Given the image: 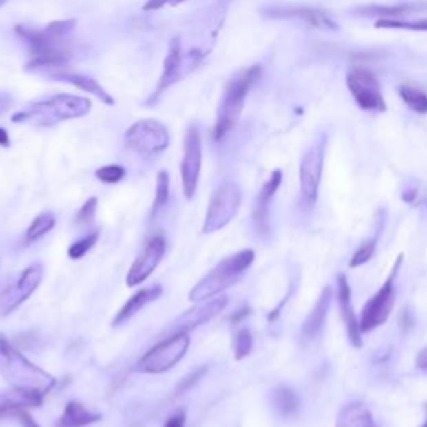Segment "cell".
<instances>
[{"mask_svg": "<svg viewBox=\"0 0 427 427\" xmlns=\"http://www.w3.org/2000/svg\"><path fill=\"white\" fill-rule=\"evenodd\" d=\"M251 312H252V311H251V307H242V309H239V311L236 312L234 315H232L231 320H232V322H234V324L240 322V320H242V319L249 317V315H251Z\"/></svg>", "mask_w": 427, "mask_h": 427, "instance_id": "cell-41", "label": "cell"}, {"mask_svg": "<svg viewBox=\"0 0 427 427\" xmlns=\"http://www.w3.org/2000/svg\"><path fill=\"white\" fill-rule=\"evenodd\" d=\"M280 184H282V172L274 171L271 179L262 185L259 196H257L252 219H254L256 232L259 236H266L269 232V205H271L272 199H274L275 192L279 191Z\"/></svg>", "mask_w": 427, "mask_h": 427, "instance_id": "cell-18", "label": "cell"}, {"mask_svg": "<svg viewBox=\"0 0 427 427\" xmlns=\"http://www.w3.org/2000/svg\"><path fill=\"white\" fill-rule=\"evenodd\" d=\"M416 364H417V367H419V369L427 371V349H422L421 353H419Z\"/></svg>", "mask_w": 427, "mask_h": 427, "instance_id": "cell-42", "label": "cell"}, {"mask_svg": "<svg viewBox=\"0 0 427 427\" xmlns=\"http://www.w3.org/2000/svg\"><path fill=\"white\" fill-rule=\"evenodd\" d=\"M0 145H2V147H9L10 145L9 134H7L6 129H0Z\"/></svg>", "mask_w": 427, "mask_h": 427, "instance_id": "cell-43", "label": "cell"}, {"mask_svg": "<svg viewBox=\"0 0 427 427\" xmlns=\"http://www.w3.org/2000/svg\"><path fill=\"white\" fill-rule=\"evenodd\" d=\"M14 417L17 419L19 424H21L22 427H41V426L37 424V422H35V419L30 416L29 413H27L25 407H21V409L15 410Z\"/></svg>", "mask_w": 427, "mask_h": 427, "instance_id": "cell-39", "label": "cell"}, {"mask_svg": "<svg viewBox=\"0 0 427 427\" xmlns=\"http://www.w3.org/2000/svg\"><path fill=\"white\" fill-rule=\"evenodd\" d=\"M97 197H90L87 202L82 205L81 211H79L77 217H75V222H77L79 225H84V224H89L90 220L94 219V216H96L97 212Z\"/></svg>", "mask_w": 427, "mask_h": 427, "instance_id": "cell-37", "label": "cell"}, {"mask_svg": "<svg viewBox=\"0 0 427 427\" xmlns=\"http://www.w3.org/2000/svg\"><path fill=\"white\" fill-rule=\"evenodd\" d=\"M374 252H375V239L367 240V242H364L362 246L359 247L357 251H355V254L353 256V259H351L349 266L353 267V269L364 266V264H367L371 259H373Z\"/></svg>", "mask_w": 427, "mask_h": 427, "instance_id": "cell-35", "label": "cell"}, {"mask_svg": "<svg viewBox=\"0 0 427 427\" xmlns=\"http://www.w3.org/2000/svg\"><path fill=\"white\" fill-rule=\"evenodd\" d=\"M0 374L15 393L27 395L35 407L42 404L43 397L57 384V379L52 374L29 361L21 351L12 346L2 332H0Z\"/></svg>", "mask_w": 427, "mask_h": 427, "instance_id": "cell-2", "label": "cell"}, {"mask_svg": "<svg viewBox=\"0 0 427 427\" xmlns=\"http://www.w3.org/2000/svg\"><path fill=\"white\" fill-rule=\"evenodd\" d=\"M207 371H209V367L207 366H202V367H199V369L194 371V373H191L189 375H185V377L182 379L179 384H177L176 390H174V394L182 395V394L187 393V390H191L192 387L196 386L197 382H199L205 374H207Z\"/></svg>", "mask_w": 427, "mask_h": 427, "instance_id": "cell-36", "label": "cell"}, {"mask_svg": "<svg viewBox=\"0 0 427 427\" xmlns=\"http://www.w3.org/2000/svg\"><path fill=\"white\" fill-rule=\"evenodd\" d=\"M401 266H402V256H399L397 260H395L393 271H390L389 278H387L386 282L382 284V287L379 289L377 294L367 300V304L364 306L361 320H359L362 332L377 329L379 326H382V324L389 319L390 311H393L394 307V280Z\"/></svg>", "mask_w": 427, "mask_h": 427, "instance_id": "cell-10", "label": "cell"}, {"mask_svg": "<svg viewBox=\"0 0 427 427\" xmlns=\"http://www.w3.org/2000/svg\"><path fill=\"white\" fill-rule=\"evenodd\" d=\"M171 136L169 130L159 121L145 118L130 125L125 132V144L142 156H156L169 147Z\"/></svg>", "mask_w": 427, "mask_h": 427, "instance_id": "cell-9", "label": "cell"}, {"mask_svg": "<svg viewBox=\"0 0 427 427\" xmlns=\"http://www.w3.org/2000/svg\"><path fill=\"white\" fill-rule=\"evenodd\" d=\"M162 292L164 291H162L160 286L140 289V291L136 292V294H134L132 298H130L127 302L122 306V309L117 312V315L112 320V327H118L124 322H127L129 319H132L134 315H136L139 311L144 309L145 306H149V304H152L154 300L159 299L162 295Z\"/></svg>", "mask_w": 427, "mask_h": 427, "instance_id": "cell-22", "label": "cell"}, {"mask_svg": "<svg viewBox=\"0 0 427 427\" xmlns=\"http://www.w3.org/2000/svg\"><path fill=\"white\" fill-rule=\"evenodd\" d=\"M55 81L65 82V84L77 87V89L84 90V92H87V94H94V96L101 98L104 104L114 105V97L110 96V94L107 92L104 87L98 84L97 81H94L92 77H89V75L75 74V72H69V70H65V72L59 74L57 77H55Z\"/></svg>", "mask_w": 427, "mask_h": 427, "instance_id": "cell-25", "label": "cell"}, {"mask_svg": "<svg viewBox=\"0 0 427 427\" xmlns=\"http://www.w3.org/2000/svg\"><path fill=\"white\" fill-rule=\"evenodd\" d=\"M402 199L406 200V202H413L414 199H416V191H409V192H404L402 194Z\"/></svg>", "mask_w": 427, "mask_h": 427, "instance_id": "cell-44", "label": "cell"}, {"mask_svg": "<svg viewBox=\"0 0 427 427\" xmlns=\"http://www.w3.org/2000/svg\"><path fill=\"white\" fill-rule=\"evenodd\" d=\"M43 279V266L41 262L30 264L23 269L22 274L14 284L0 291V315L6 317L17 309L21 304L25 302L30 295L37 291Z\"/></svg>", "mask_w": 427, "mask_h": 427, "instance_id": "cell-11", "label": "cell"}, {"mask_svg": "<svg viewBox=\"0 0 427 427\" xmlns=\"http://www.w3.org/2000/svg\"><path fill=\"white\" fill-rule=\"evenodd\" d=\"M184 75H187V74H185L184 54H182L180 41H179V37H174L171 41V45H169L167 57H165V61H164V69H162L159 84H157L156 92H154L147 101V105L156 104L162 94H164L167 89H171L176 82H179Z\"/></svg>", "mask_w": 427, "mask_h": 427, "instance_id": "cell-16", "label": "cell"}, {"mask_svg": "<svg viewBox=\"0 0 427 427\" xmlns=\"http://www.w3.org/2000/svg\"><path fill=\"white\" fill-rule=\"evenodd\" d=\"M327 137L320 136L304 154L300 160V202L306 211H312L319 197V185L322 179L324 157H326Z\"/></svg>", "mask_w": 427, "mask_h": 427, "instance_id": "cell-7", "label": "cell"}, {"mask_svg": "<svg viewBox=\"0 0 427 427\" xmlns=\"http://www.w3.org/2000/svg\"><path fill=\"white\" fill-rule=\"evenodd\" d=\"M75 21H57L49 23L45 29H30L17 25L15 34L25 42L32 61L25 65L27 72H34L55 79L59 74L69 70L70 50L67 47Z\"/></svg>", "mask_w": 427, "mask_h": 427, "instance_id": "cell-1", "label": "cell"}, {"mask_svg": "<svg viewBox=\"0 0 427 427\" xmlns=\"http://www.w3.org/2000/svg\"><path fill=\"white\" fill-rule=\"evenodd\" d=\"M426 413H427V404H426ZM421 427H427V417H426V421H424V424H422Z\"/></svg>", "mask_w": 427, "mask_h": 427, "instance_id": "cell-46", "label": "cell"}, {"mask_svg": "<svg viewBox=\"0 0 427 427\" xmlns=\"http://www.w3.org/2000/svg\"><path fill=\"white\" fill-rule=\"evenodd\" d=\"M331 302H332V289L329 286L324 287V291L320 292V298L317 299V302H315L314 309L311 311V314L307 315V319L304 320L302 324V339L304 341H314L315 337L320 334V331H322L324 327V322H326L327 319V312H329V307H331Z\"/></svg>", "mask_w": 427, "mask_h": 427, "instance_id": "cell-21", "label": "cell"}, {"mask_svg": "<svg viewBox=\"0 0 427 427\" xmlns=\"http://www.w3.org/2000/svg\"><path fill=\"white\" fill-rule=\"evenodd\" d=\"M185 2V0H147L144 3V12H152V10H160L165 6H179V3Z\"/></svg>", "mask_w": 427, "mask_h": 427, "instance_id": "cell-38", "label": "cell"}, {"mask_svg": "<svg viewBox=\"0 0 427 427\" xmlns=\"http://www.w3.org/2000/svg\"><path fill=\"white\" fill-rule=\"evenodd\" d=\"M335 427H379L377 422L364 402H349L341 409Z\"/></svg>", "mask_w": 427, "mask_h": 427, "instance_id": "cell-23", "label": "cell"}, {"mask_svg": "<svg viewBox=\"0 0 427 427\" xmlns=\"http://www.w3.org/2000/svg\"><path fill=\"white\" fill-rule=\"evenodd\" d=\"M55 216L52 212H42L32 220V224L29 225L25 232L27 242H35V240L42 239L43 236L49 234L50 231L55 227Z\"/></svg>", "mask_w": 427, "mask_h": 427, "instance_id": "cell-27", "label": "cell"}, {"mask_svg": "<svg viewBox=\"0 0 427 427\" xmlns=\"http://www.w3.org/2000/svg\"><path fill=\"white\" fill-rule=\"evenodd\" d=\"M347 87L353 94L354 101L362 110L371 112H384L386 101L382 97L381 85L377 77L364 67H353L347 74Z\"/></svg>", "mask_w": 427, "mask_h": 427, "instance_id": "cell-12", "label": "cell"}, {"mask_svg": "<svg viewBox=\"0 0 427 427\" xmlns=\"http://www.w3.org/2000/svg\"><path fill=\"white\" fill-rule=\"evenodd\" d=\"M21 407H35L34 402L30 401L27 395L21 393H12V394H0V417L3 416H14V413Z\"/></svg>", "mask_w": 427, "mask_h": 427, "instance_id": "cell-28", "label": "cell"}, {"mask_svg": "<svg viewBox=\"0 0 427 427\" xmlns=\"http://www.w3.org/2000/svg\"><path fill=\"white\" fill-rule=\"evenodd\" d=\"M240 204H242V192H240L239 185L234 182H224L214 192L211 204H209L202 227L204 234H212V232L224 229L239 212Z\"/></svg>", "mask_w": 427, "mask_h": 427, "instance_id": "cell-8", "label": "cell"}, {"mask_svg": "<svg viewBox=\"0 0 427 427\" xmlns=\"http://www.w3.org/2000/svg\"><path fill=\"white\" fill-rule=\"evenodd\" d=\"M337 299H339V309L346 322L347 335H349L351 344L354 347H362V329L359 324L357 315L353 307V292H351L349 280L344 274H339L337 278Z\"/></svg>", "mask_w": 427, "mask_h": 427, "instance_id": "cell-17", "label": "cell"}, {"mask_svg": "<svg viewBox=\"0 0 427 427\" xmlns=\"http://www.w3.org/2000/svg\"><path fill=\"white\" fill-rule=\"evenodd\" d=\"M267 17L272 19H300L309 23L314 29L322 30H337L335 23L326 12L309 9V7H280V9H269Z\"/></svg>", "mask_w": 427, "mask_h": 427, "instance_id": "cell-19", "label": "cell"}, {"mask_svg": "<svg viewBox=\"0 0 427 427\" xmlns=\"http://www.w3.org/2000/svg\"><path fill=\"white\" fill-rule=\"evenodd\" d=\"M96 177L104 184H117L125 177V169L122 165L112 164V165H105V167H101L96 172Z\"/></svg>", "mask_w": 427, "mask_h": 427, "instance_id": "cell-34", "label": "cell"}, {"mask_svg": "<svg viewBox=\"0 0 427 427\" xmlns=\"http://www.w3.org/2000/svg\"><path fill=\"white\" fill-rule=\"evenodd\" d=\"M427 10V3L424 2H406L395 3V6H366L357 9L359 15L362 17H379L389 19V21H404L407 15H416Z\"/></svg>", "mask_w": 427, "mask_h": 427, "instance_id": "cell-20", "label": "cell"}, {"mask_svg": "<svg viewBox=\"0 0 427 427\" xmlns=\"http://www.w3.org/2000/svg\"><path fill=\"white\" fill-rule=\"evenodd\" d=\"M377 29H401V30H414V32H427V19L419 21H389V19H379L375 22Z\"/></svg>", "mask_w": 427, "mask_h": 427, "instance_id": "cell-31", "label": "cell"}, {"mask_svg": "<svg viewBox=\"0 0 427 427\" xmlns=\"http://www.w3.org/2000/svg\"><path fill=\"white\" fill-rule=\"evenodd\" d=\"M189 346H191V337L189 332L179 331L172 332L167 339L160 341L159 344L149 349L147 353L140 357L137 362V373L142 374H162L171 371L174 366H177L184 355L187 354Z\"/></svg>", "mask_w": 427, "mask_h": 427, "instance_id": "cell-6", "label": "cell"}, {"mask_svg": "<svg viewBox=\"0 0 427 427\" xmlns=\"http://www.w3.org/2000/svg\"><path fill=\"white\" fill-rule=\"evenodd\" d=\"M254 259L256 254L251 249L225 257L204 279H200L192 287V291L189 292V299L192 302H200V300H207L219 295L225 289L234 286L242 279L244 272L254 264Z\"/></svg>", "mask_w": 427, "mask_h": 427, "instance_id": "cell-5", "label": "cell"}, {"mask_svg": "<svg viewBox=\"0 0 427 427\" xmlns=\"http://www.w3.org/2000/svg\"><path fill=\"white\" fill-rule=\"evenodd\" d=\"M227 304L229 299L227 295L224 294H219L207 300H200L199 306H194L192 309L185 311L184 314L172 324V332H189L197 329L199 326H202V324L212 320L216 315H219L220 312L227 307Z\"/></svg>", "mask_w": 427, "mask_h": 427, "instance_id": "cell-15", "label": "cell"}, {"mask_svg": "<svg viewBox=\"0 0 427 427\" xmlns=\"http://www.w3.org/2000/svg\"><path fill=\"white\" fill-rule=\"evenodd\" d=\"M272 406L282 417H295L299 413V397L295 390L289 389L286 386H280L272 393Z\"/></svg>", "mask_w": 427, "mask_h": 427, "instance_id": "cell-26", "label": "cell"}, {"mask_svg": "<svg viewBox=\"0 0 427 427\" xmlns=\"http://www.w3.org/2000/svg\"><path fill=\"white\" fill-rule=\"evenodd\" d=\"M169 192H171V179H169V174L165 171H160L157 174V182H156V199H154L152 205L154 216L167 205Z\"/></svg>", "mask_w": 427, "mask_h": 427, "instance_id": "cell-30", "label": "cell"}, {"mask_svg": "<svg viewBox=\"0 0 427 427\" xmlns=\"http://www.w3.org/2000/svg\"><path fill=\"white\" fill-rule=\"evenodd\" d=\"M98 237H101V232L98 231L89 232V234L82 237V239L75 240L72 246L69 247V252H67V254H69V257L72 260L82 259V257H84L87 252H89L90 249H92L98 242Z\"/></svg>", "mask_w": 427, "mask_h": 427, "instance_id": "cell-32", "label": "cell"}, {"mask_svg": "<svg viewBox=\"0 0 427 427\" xmlns=\"http://www.w3.org/2000/svg\"><path fill=\"white\" fill-rule=\"evenodd\" d=\"M185 426V410H177L165 421L164 427H184Z\"/></svg>", "mask_w": 427, "mask_h": 427, "instance_id": "cell-40", "label": "cell"}, {"mask_svg": "<svg viewBox=\"0 0 427 427\" xmlns=\"http://www.w3.org/2000/svg\"><path fill=\"white\" fill-rule=\"evenodd\" d=\"M101 419L102 416L98 413H92L81 402L70 401L67 402L64 413L59 417L57 427H87L90 424H96Z\"/></svg>", "mask_w": 427, "mask_h": 427, "instance_id": "cell-24", "label": "cell"}, {"mask_svg": "<svg viewBox=\"0 0 427 427\" xmlns=\"http://www.w3.org/2000/svg\"><path fill=\"white\" fill-rule=\"evenodd\" d=\"M7 2H10V0H0V9H2V7H3V6H6V3H7Z\"/></svg>", "mask_w": 427, "mask_h": 427, "instance_id": "cell-45", "label": "cell"}, {"mask_svg": "<svg viewBox=\"0 0 427 427\" xmlns=\"http://www.w3.org/2000/svg\"><path fill=\"white\" fill-rule=\"evenodd\" d=\"M92 109V102L85 97L70 96V94H59V96L49 97L45 101L34 102L22 112L12 116L14 124H29L41 125V127H50L59 122L70 121V118L84 117Z\"/></svg>", "mask_w": 427, "mask_h": 427, "instance_id": "cell-3", "label": "cell"}, {"mask_svg": "<svg viewBox=\"0 0 427 427\" xmlns=\"http://www.w3.org/2000/svg\"><path fill=\"white\" fill-rule=\"evenodd\" d=\"M399 96L414 112L427 114V94L422 92V90L413 89V87H401Z\"/></svg>", "mask_w": 427, "mask_h": 427, "instance_id": "cell-29", "label": "cell"}, {"mask_svg": "<svg viewBox=\"0 0 427 427\" xmlns=\"http://www.w3.org/2000/svg\"><path fill=\"white\" fill-rule=\"evenodd\" d=\"M252 347H254V339L249 329H240L237 332L236 341H234V357L236 361H242L246 359L249 354L252 353Z\"/></svg>", "mask_w": 427, "mask_h": 427, "instance_id": "cell-33", "label": "cell"}, {"mask_svg": "<svg viewBox=\"0 0 427 427\" xmlns=\"http://www.w3.org/2000/svg\"><path fill=\"white\" fill-rule=\"evenodd\" d=\"M260 75H262V67L252 65L237 74L225 87L222 101H220L219 110H217L216 125H214V137L217 142L222 140L237 125L249 90L259 81Z\"/></svg>", "mask_w": 427, "mask_h": 427, "instance_id": "cell-4", "label": "cell"}, {"mask_svg": "<svg viewBox=\"0 0 427 427\" xmlns=\"http://www.w3.org/2000/svg\"><path fill=\"white\" fill-rule=\"evenodd\" d=\"M200 167H202V139H200L199 130L191 127L185 134L184 159H182L180 164L182 191H184V196L187 200H192L197 192Z\"/></svg>", "mask_w": 427, "mask_h": 427, "instance_id": "cell-13", "label": "cell"}, {"mask_svg": "<svg viewBox=\"0 0 427 427\" xmlns=\"http://www.w3.org/2000/svg\"><path fill=\"white\" fill-rule=\"evenodd\" d=\"M165 256V239L162 234L154 236L152 239L145 244L142 254L134 260V264L130 266L127 278H125V284L129 287L140 286L142 282H145L152 272L159 267Z\"/></svg>", "mask_w": 427, "mask_h": 427, "instance_id": "cell-14", "label": "cell"}]
</instances>
